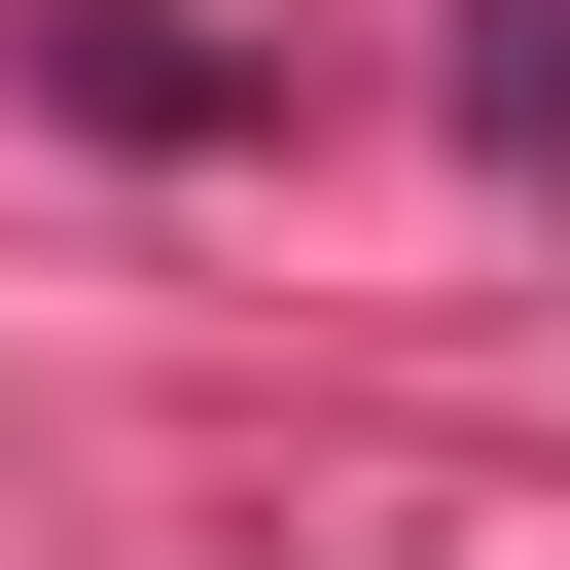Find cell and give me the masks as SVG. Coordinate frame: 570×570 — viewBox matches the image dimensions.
Here are the masks:
<instances>
[{
	"mask_svg": "<svg viewBox=\"0 0 570 570\" xmlns=\"http://www.w3.org/2000/svg\"><path fill=\"white\" fill-rule=\"evenodd\" d=\"M463 107H499V142H534V107H570V0H499V36H463Z\"/></svg>",
	"mask_w": 570,
	"mask_h": 570,
	"instance_id": "cell-1",
	"label": "cell"
}]
</instances>
